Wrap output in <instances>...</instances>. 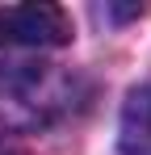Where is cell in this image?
Masks as SVG:
<instances>
[{
  "label": "cell",
  "mask_w": 151,
  "mask_h": 155,
  "mask_svg": "<svg viewBox=\"0 0 151 155\" xmlns=\"http://www.w3.org/2000/svg\"><path fill=\"white\" fill-rule=\"evenodd\" d=\"M118 147H122V155H151V84L134 88L126 97Z\"/></svg>",
  "instance_id": "3"
},
{
  "label": "cell",
  "mask_w": 151,
  "mask_h": 155,
  "mask_svg": "<svg viewBox=\"0 0 151 155\" xmlns=\"http://www.w3.org/2000/svg\"><path fill=\"white\" fill-rule=\"evenodd\" d=\"M63 42H72V17L59 4L0 8V46H63Z\"/></svg>",
  "instance_id": "2"
},
{
  "label": "cell",
  "mask_w": 151,
  "mask_h": 155,
  "mask_svg": "<svg viewBox=\"0 0 151 155\" xmlns=\"http://www.w3.org/2000/svg\"><path fill=\"white\" fill-rule=\"evenodd\" d=\"M80 101V80L55 63H4L0 67V134H34L67 117Z\"/></svg>",
  "instance_id": "1"
}]
</instances>
